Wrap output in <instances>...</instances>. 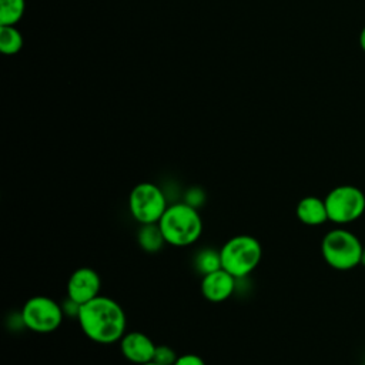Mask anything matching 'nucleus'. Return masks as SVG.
<instances>
[{"instance_id":"nucleus-1","label":"nucleus","mask_w":365,"mask_h":365,"mask_svg":"<svg viewBox=\"0 0 365 365\" xmlns=\"http://www.w3.org/2000/svg\"><path fill=\"white\" fill-rule=\"evenodd\" d=\"M76 318L83 334L97 344L120 342L127 332V317L123 307L106 295H98L80 305Z\"/></svg>"},{"instance_id":"nucleus-2","label":"nucleus","mask_w":365,"mask_h":365,"mask_svg":"<svg viewBox=\"0 0 365 365\" xmlns=\"http://www.w3.org/2000/svg\"><path fill=\"white\" fill-rule=\"evenodd\" d=\"M165 242L173 247H188L202 234V220L197 208L184 201L167 207L158 221Z\"/></svg>"},{"instance_id":"nucleus-3","label":"nucleus","mask_w":365,"mask_h":365,"mask_svg":"<svg viewBox=\"0 0 365 365\" xmlns=\"http://www.w3.org/2000/svg\"><path fill=\"white\" fill-rule=\"evenodd\" d=\"M220 257L221 267L237 279H241L258 267L262 258V245L250 234H238L222 244Z\"/></svg>"},{"instance_id":"nucleus-4","label":"nucleus","mask_w":365,"mask_h":365,"mask_svg":"<svg viewBox=\"0 0 365 365\" xmlns=\"http://www.w3.org/2000/svg\"><path fill=\"white\" fill-rule=\"evenodd\" d=\"M364 245L349 230H329L321 241V254L325 262L338 271H348L362 262Z\"/></svg>"},{"instance_id":"nucleus-5","label":"nucleus","mask_w":365,"mask_h":365,"mask_svg":"<svg viewBox=\"0 0 365 365\" xmlns=\"http://www.w3.org/2000/svg\"><path fill=\"white\" fill-rule=\"evenodd\" d=\"M324 201L328 220L338 225L354 222L365 212V194L359 187L351 184L334 187Z\"/></svg>"},{"instance_id":"nucleus-6","label":"nucleus","mask_w":365,"mask_h":365,"mask_svg":"<svg viewBox=\"0 0 365 365\" xmlns=\"http://www.w3.org/2000/svg\"><path fill=\"white\" fill-rule=\"evenodd\" d=\"M167 207V197L163 188L154 182H138L130 191L128 210L140 225L157 224Z\"/></svg>"},{"instance_id":"nucleus-7","label":"nucleus","mask_w":365,"mask_h":365,"mask_svg":"<svg viewBox=\"0 0 365 365\" xmlns=\"http://www.w3.org/2000/svg\"><path fill=\"white\" fill-rule=\"evenodd\" d=\"M23 325L37 334L56 331L64 318L63 305L46 295L30 297L21 307Z\"/></svg>"},{"instance_id":"nucleus-8","label":"nucleus","mask_w":365,"mask_h":365,"mask_svg":"<svg viewBox=\"0 0 365 365\" xmlns=\"http://www.w3.org/2000/svg\"><path fill=\"white\" fill-rule=\"evenodd\" d=\"M101 278L91 267H80L71 272L67 281V298L83 305L100 295Z\"/></svg>"},{"instance_id":"nucleus-9","label":"nucleus","mask_w":365,"mask_h":365,"mask_svg":"<svg viewBox=\"0 0 365 365\" xmlns=\"http://www.w3.org/2000/svg\"><path fill=\"white\" fill-rule=\"evenodd\" d=\"M155 346L157 345L153 342V339L140 331L125 332L120 339V351L123 356L134 365L151 362L154 359Z\"/></svg>"},{"instance_id":"nucleus-10","label":"nucleus","mask_w":365,"mask_h":365,"mask_svg":"<svg viewBox=\"0 0 365 365\" xmlns=\"http://www.w3.org/2000/svg\"><path fill=\"white\" fill-rule=\"evenodd\" d=\"M235 285H237V278L231 275L228 271H225L224 268H220L210 274L202 275L200 291L207 301L222 302L234 294Z\"/></svg>"},{"instance_id":"nucleus-11","label":"nucleus","mask_w":365,"mask_h":365,"mask_svg":"<svg viewBox=\"0 0 365 365\" xmlns=\"http://www.w3.org/2000/svg\"><path fill=\"white\" fill-rule=\"evenodd\" d=\"M297 218L308 227H318L328 220V212L325 207L324 198L315 197V195H307L301 198L295 208Z\"/></svg>"},{"instance_id":"nucleus-12","label":"nucleus","mask_w":365,"mask_h":365,"mask_svg":"<svg viewBox=\"0 0 365 365\" xmlns=\"http://www.w3.org/2000/svg\"><path fill=\"white\" fill-rule=\"evenodd\" d=\"M137 244L145 252H157L160 251L167 242L157 224H141L137 231Z\"/></svg>"},{"instance_id":"nucleus-13","label":"nucleus","mask_w":365,"mask_h":365,"mask_svg":"<svg viewBox=\"0 0 365 365\" xmlns=\"http://www.w3.org/2000/svg\"><path fill=\"white\" fill-rule=\"evenodd\" d=\"M194 268L201 275H205V274H210L215 269L222 268L221 267L220 250H214V248L200 250L194 257Z\"/></svg>"},{"instance_id":"nucleus-14","label":"nucleus","mask_w":365,"mask_h":365,"mask_svg":"<svg viewBox=\"0 0 365 365\" xmlns=\"http://www.w3.org/2000/svg\"><path fill=\"white\" fill-rule=\"evenodd\" d=\"M24 0H0V26H14L24 14Z\"/></svg>"},{"instance_id":"nucleus-15","label":"nucleus","mask_w":365,"mask_h":365,"mask_svg":"<svg viewBox=\"0 0 365 365\" xmlns=\"http://www.w3.org/2000/svg\"><path fill=\"white\" fill-rule=\"evenodd\" d=\"M23 47V37L14 26H0V50L4 54H16Z\"/></svg>"},{"instance_id":"nucleus-16","label":"nucleus","mask_w":365,"mask_h":365,"mask_svg":"<svg viewBox=\"0 0 365 365\" xmlns=\"http://www.w3.org/2000/svg\"><path fill=\"white\" fill-rule=\"evenodd\" d=\"M175 351L168 346V345H157L155 346V354H154V362L161 364V365H173L177 359Z\"/></svg>"},{"instance_id":"nucleus-17","label":"nucleus","mask_w":365,"mask_h":365,"mask_svg":"<svg viewBox=\"0 0 365 365\" xmlns=\"http://www.w3.org/2000/svg\"><path fill=\"white\" fill-rule=\"evenodd\" d=\"M182 201L198 210L205 201V192L200 187H191L184 192V200Z\"/></svg>"},{"instance_id":"nucleus-18","label":"nucleus","mask_w":365,"mask_h":365,"mask_svg":"<svg viewBox=\"0 0 365 365\" xmlns=\"http://www.w3.org/2000/svg\"><path fill=\"white\" fill-rule=\"evenodd\" d=\"M173 365H205V362L197 354H182L177 356Z\"/></svg>"},{"instance_id":"nucleus-19","label":"nucleus","mask_w":365,"mask_h":365,"mask_svg":"<svg viewBox=\"0 0 365 365\" xmlns=\"http://www.w3.org/2000/svg\"><path fill=\"white\" fill-rule=\"evenodd\" d=\"M359 46H361V48H362V51L365 53V27L361 30V33H359Z\"/></svg>"},{"instance_id":"nucleus-20","label":"nucleus","mask_w":365,"mask_h":365,"mask_svg":"<svg viewBox=\"0 0 365 365\" xmlns=\"http://www.w3.org/2000/svg\"><path fill=\"white\" fill-rule=\"evenodd\" d=\"M362 265H365V245H364V250H362Z\"/></svg>"},{"instance_id":"nucleus-21","label":"nucleus","mask_w":365,"mask_h":365,"mask_svg":"<svg viewBox=\"0 0 365 365\" xmlns=\"http://www.w3.org/2000/svg\"><path fill=\"white\" fill-rule=\"evenodd\" d=\"M143 365H161V364H157V362L151 361V362H147V364H143Z\"/></svg>"},{"instance_id":"nucleus-22","label":"nucleus","mask_w":365,"mask_h":365,"mask_svg":"<svg viewBox=\"0 0 365 365\" xmlns=\"http://www.w3.org/2000/svg\"><path fill=\"white\" fill-rule=\"evenodd\" d=\"M362 365H365V364H362Z\"/></svg>"}]
</instances>
